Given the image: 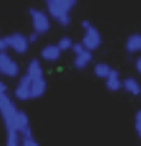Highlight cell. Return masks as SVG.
<instances>
[{"label":"cell","mask_w":141,"mask_h":146,"mask_svg":"<svg viewBox=\"0 0 141 146\" xmlns=\"http://www.w3.org/2000/svg\"><path fill=\"white\" fill-rule=\"evenodd\" d=\"M47 15L55 19L62 27H67L71 23L70 13L77 6L76 0H47Z\"/></svg>","instance_id":"cell-1"},{"label":"cell","mask_w":141,"mask_h":146,"mask_svg":"<svg viewBox=\"0 0 141 146\" xmlns=\"http://www.w3.org/2000/svg\"><path fill=\"white\" fill-rule=\"evenodd\" d=\"M27 14H29V17L32 19L33 32L37 33L39 36H43V34L49 32L51 21H49V17L47 15L45 11L39 10V8H34V7H30L27 10Z\"/></svg>","instance_id":"cell-2"},{"label":"cell","mask_w":141,"mask_h":146,"mask_svg":"<svg viewBox=\"0 0 141 146\" xmlns=\"http://www.w3.org/2000/svg\"><path fill=\"white\" fill-rule=\"evenodd\" d=\"M4 40V44L7 48H11L15 53L18 55H25L27 49H29V42H27V38L25 34L22 33H11V34H7L3 37Z\"/></svg>","instance_id":"cell-3"},{"label":"cell","mask_w":141,"mask_h":146,"mask_svg":"<svg viewBox=\"0 0 141 146\" xmlns=\"http://www.w3.org/2000/svg\"><path fill=\"white\" fill-rule=\"evenodd\" d=\"M102 41H103L102 34H100V32H99V29L92 25L88 30L84 32L82 40H81L80 42L82 44V46L86 49V51L93 52V51H96L97 48L102 45Z\"/></svg>","instance_id":"cell-4"},{"label":"cell","mask_w":141,"mask_h":146,"mask_svg":"<svg viewBox=\"0 0 141 146\" xmlns=\"http://www.w3.org/2000/svg\"><path fill=\"white\" fill-rule=\"evenodd\" d=\"M21 72V68L18 63L10 56L7 52L0 53V74L7 78H15Z\"/></svg>","instance_id":"cell-5"},{"label":"cell","mask_w":141,"mask_h":146,"mask_svg":"<svg viewBox=\"0 0 141 146\" xmlns=\"http://www.w3.org/2000/svg\"><path fill=\"white\" fill-rule=\"evenodd\" d=\"M15 98H18L19 101H27L30 100V79L26 75H22L18 81V85L14 90Z\"/></svg>","instance_id":"cell-6"},{"label":"cell","mask_w":141,"mask_h":146,"mask_svg":"<svg viewBox=\"0 0 141 146\" xmlns=\"http://www.w3.org/2000/svg\"><path fill=\"white\" fill-rule=\"evenodd\" d=\"M29 79H40V78H44V68L40 63L39 59H32L27 67H26V74H25Z\"/></svg>","instance_id":"cell-7"},{"label":"cell","mask_w":141,"mask_h":146,"mask_svg":"<svg viewBox=\"0 0 141 146\" xmlns=\"http://www.w3.org/2000/svg\"><path fill=\"white\" fill-rule=\"evenodd\" d=\"M62 55V52L59 51L56 44H47L43 46V49L40 52V56L45 62H58L59 57Z\"/></svg>","instance_id":"cell-8"},{"label":"cell","mask_w":141,"mask_h":146,"mask_svg":"<svg viewBox=\"0 0 141 146\" xmlns=\"http://www.w3.org/2000/svg\"><path fill=\"white\" fill-rule=\"evenodd\" d=\"M47 92V81L45 78L40 79H30V100L43 97Z\"/></svg>","instance_id":"cell-9"},{"label":"cell","mask_w":141,"mask_h":146,"mask_svg":"<svg viewBox=\"0 0 141 146\" xmlns=\"http://www.w3.org/2000/svg\"><path fill=\"white\" fill-rule=\"evenodd\" d=\"M125 49L129 55H134L141 52V33H133L126 38Z\"/></svg>","instance_id":"cell-10"},{"label":"cell","mask_w":141,"mask_h":146,"mask_svg":"<svg viewBox=\"0 0 141 146\" xmlns=\"http://www.w3.org/2000/svg\"><path fill=\"white\" fill-rule=\"evenodd\" d=\"M106 89L110 92H118L122 89V79L119 75V71L112 68L108 76L106 78Z\"/></svg>","instance_id":"cell-11"},{"label":"cell","mask_w":141,"mask_h":146,"mask_svg":"<svg viewBox=\"0 0 141 146\" xmlns=\"http://www.w3.org/2000/svg\"><path fill=\"white\" fill-rule=\"evenodd\" d=\"M92 60H93L92 52L85 49L84 52H81L80 55H77V56L74 57V60H73V67L77 68V70H85V68L89 66V63Z\"/></svg>","instance_id":"cell-12"},{"label":"cell","mask_w":141,"mask_h":146,"mask_svg":"<svg viewBox=\"0 0 141 146\" xmlns=\"http://www.w3.org/2000/svg\"><path fill=\"white\" fill-rule=\"evenodd\" d=\"M122 88L132 96H140L141 94V86L138 81L133 76H126L122 79Z\"/></svg>","instance_id":"cell-13"},{"label":"cell","mask_w":141,"mask_h":146,"mask_svg":"<svg viewBox=\"0 0 141 146\" xmlns=\"http://www.w3.org/2000/svg\"><path fill=\"white\" fill-rule=\"evenodd\" d=\"M111 67H110L108 63H104V62H99L93 66V74L97 78H102V79H106L108 74L111 72Z\"/></svg>","instance_id":"cell-14"},{"label":"cell","mask_w":141,"mask_h":146,"mask_svg":"<svg viewBox=\"0 0 141 146\" xmlns=\"http://www.w3.org/2000/svg\"><path fill=\"white\" fill-rule=\"evenodd\" d=\"M56 46L59 48L60 52L70 51L71 46H73V40H71L69 36H62V37L59 38V41L56 42Z\"/></svg>","instance_id":"cell-15"},{"label":"cell","mask_w":141,"mask_h":146,"mask_svg":"<svg viewBox=\"0 0 141 146\" xmlns=\"http://www.w3.org/2000/svg\"><path fill=\"white\" fill-rule=\"evenodd\" d=\"M19 146H40V143L33 137H29V138H22L19 142Z\"/></svg>","instance_id":"cell-16"},{"label":"cell","mask_w":141,"mask_h":146,"mask_svg":"<svg viewBox=\"0 0 141 146\" xmlns=\"http://www.w3.org/2000/svg\"><path fill=\"white\" fill-rule=\"evenodd\" d=\"M71 51L74 52V55L77 56V55H80L81 52L85 51V48L82 46V44H81V42H73V46H71Z\"/></svg>","instance_id":"cell-17"},{"label":"cell","mask_w":141,"mask_h":146,"mask_svg":"<svg viewBox=\"0 0 141 146\" xmlns=\"http://www.w3.org/2000/svg\"><path fill=\"white\" fill-rule=\"evenodd\" d=\"M26 38H27V42H29V45H30V44L37 42V41H39V38H40V36L37 34V33L32 32V33H29V34L26 36Z\"/></svg>","instance_id":"cell-18"},{"label":"cell","mask_w":141,"mask_h":146,"mask_svg":"<svg viewBox=\"0 0 141 146\" xmlns=\"http://www.w3.org/2000/svg\"><path fill=\"white\" fill-rule=\"evenodd\" d=\"M134 68H136V71L138 72L141 75V56H138V57H136V60H134Z\"/></svg>","instance_id":"cell-19"},{"label":"cell","mask_w":141,"mask_h":146,"mask_svg":"<svg viewBox=\"0 0 141 146\" xmlns=\"http://www.w3.org/2000/svg\"><path fill=\"white\" fill-rule=\"evenodd\" d=\"M90 26H92V23H90L89 19H82V21H81V27H82L84 32H85V30H88Z\"/></svg>","instance_id":"cell-20"},{"label":"cell","mask_w":141,"mask_h":146,"mask_svg":"<svg viewBox=\"0 0 141 146\" xmlns=\"http://www.w3.org/2000/svg\"><path fill=\"white\" fill-rule=\"evenodd\" d=\"M134 128H136V134H137V137L141 139V123H134Z\"/></svg>","instance_id":"cell-21"},{"label":"cell","mask_w":141,"mask_h":146,"mask_svg":"<svg viewBox=\"0 0 141 146\" xmlns=\"http://www.w3.org/2000/svg\"><path fill=\"white\" fill-rule=\"evenodd\" d=\"M134 123H141V109H138L134 113Z\"/></svg>","instance_id":"cell-22"},{"label":"cell","mask_w":141,"mask_h":146,"mask_svg":"<svg viewBox=\"0 0 141 146\" xmlns=\"http://www.w3.org/2000/svg\"><path fill=\"white\" fill-rule=\"evenodd\" d=\"M6 49H7V46L4 44V40H3V37H0V53L1 52H6Z\"/></svg>","instance_id":"cell-23"},{"label":"cell","mask_w":141,"mask_h":146,"mask_svg":"<svg viewBox=\"0 0 141 146\" xmlns=\"http://www.w3.org/2000/svg\"><path fill=\"white\" fill-rule=\"evenodd\" d=\"M15 146H19V145H15Z\"/></svg>","instance_id":"cell-24"}]
</instances>
